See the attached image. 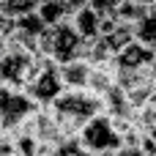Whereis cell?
Segmentation results:
<instances>
[{
    "instance_id": "2e32d148",
    "label": "cell",
    "mask_w": 156,
    "mask_h": 156,
    "mask_svg": "<svg viewBox=\"0 0 156 156\" xmlns=\"http://www.w3.org/2000/svg\"><path fill=\"white\" fill-rule=\"evenodd\" d=\"M0 156H16L14 154V140L8 132H0Z\"/></svg>"
},
{
    "instance_id": "5b68a950",
    "label": "cell",
    "mask_w": 156,
    "mask_h": 156,
    "mask_svg": "<svg viewBox=\"0 0 156 156\" xmlns=\"http://www.w3.org/2000/svg\"><path fill=\"white\" fill-rule=\"evenodd\" d=\"M38 52H27V49H5L0 55V88L8 90H25L36 63H38Z\"/></svg>"
},
{
    "instance_id": "7a4b0ae2",
    "label": "cell",
    "mask_w": 156,
    "mask_h": 156,
    "mask_svg": "<svg viewBox=\"0 0 156 156\" xmlns=\"http://www.w3.org/2000/svg\"><path fill=\"white\" fill-rule=\"evenodd\" d=\"M80 44H82V38H80V33L74 30L71 19H63V22H58V25L44 27V33H41L38 41H36V52L60 66V63H66V60L80 58Z\"/></svg>"
},
{
    "instance_id": "ba28073f",
    "label": "cell",
    "mask_w": 156,
    "mask_h": 156,
    "mask_svg": "<svg viewBox=\"0 0 156 156\" xmlns=\"http://www.w3.org/2000/svg\"><path fill=\"white\" fill-rule=\"evenodd\" d=\"M58 74H60L63 88H69V90H85L88 74H90V63L82 60V58H74V60L60 63L58 66Z\"/></svg>"
},
{
    "instance_id": "30bf717a",
    "label": "cell",
    "mask_w": 156,
    "mask_h": 156,
    "mask_svg": "<svg viewBox=\"0 0 156 156\" xmlns=\"http://www.w3.org/2000/svg\"><path fill=\"white\" fill-rule=\"evenodd\" d=\"M112 85H115V69H112V63L90 66V74H88V85H85V90H90L93 96H104Z\"/></svg>"
},
{
    "instance_id": "8992f818",
    "label": "cell",
    "mask_w": 156,
    "mask_h": 156,
    "mask_svg": "<svg viewBox=\"0 0 156 156\" xmlns=\"http://www.w3.org/2000/svg\"><path fill=\"white\" fill-rule=\"evenodd\" d=\"M38 107L30 101V96L25 90H8L0 88V132H14L19 129Z\"/></svg>"
},
{
    "instance_id": "ac0fdd59",
    "label": "cell",
    "mask_w": 156,
    "mask_h": 156,
    "mask_svg": "<svg viewBox=\"0 0 156 156\" xmlns=\"http://www.w3.org/2000/svg\"><path fill=\"white\" fill-rule=\"evenodd\" d=\"M63 3H66L71 11H74V8H80V5H85V0H63Z\"/></svg>"
},
{
    "instance_id": "52a82bcc",
    "label": "cell",
    "mask_w": 156,
    "mask_h": 156,
    "mask_svg": "<svg viewBox=\"0 0 156 156\" xmlns=\"http://www.w3.org/2000/svg\"><path fill=\"white\" fill-rule=\"evenodd\" d=\"M156 60L154 47H145L140 41H129L126 47H121L112 58V69L115 71H134V69H151Z\"/></svg>"
},
{
    "instance_id": "8fae6325",
    "label": "cell",
    "mask_w": 156,
    "mask_h": 156,
    "mask_svg": "<svg viewBox=\"0 0 156 156\" xmlns=\"http://www.w3.org/2000/svg\"><path fill=\"white\" fill-rule=\"evenodd\" d=\"M36 14H38V19L49 27V25H58V22L69 19V16H71V8H69L63 0H41L38 8H36Z\"/></svg>"
},
{
    "instance_id": "9c48e42d",
    "label": "cell",
    "mask_w": 156,
    "mask_h": 156,
    "mask_svg": "<svg viewBox=\"0 0 156 156\" xmlns=\"http://www.w3.org/2000/svg\"><path fill=\"white\" fill-rule=\"evenodd\" d=\"M71 25L74 30L80 33V38H96L99 36V25H101V16L90 8V5H80L71 11Z\"/></svg>"
},
{
    "instance_id": "d6986e66",
    "label": "cell",
    "mask_w": 156,
    "mask_h": 156,
    "mask_svg": "<svg viewBox=\"0 0 156 156\" xmlns=\"http://www.w3.org/2000/svg\"><path fill=\"white\" fill-rule=\"evenodd\" d=\"M88 156H112V154H88Z\"/></svg>"
},
{
    "instance_id": "ffe728a7",
    "label": "cell",
    "mask_w": 156,
    "mask_h": 156,
    "mask_svg": "<svg viewBox=\"0 0 156 156\" xmlns=\"http://www.w3.org/2000/svg\"><path fill=\"white\" fill-rule=\"evenodd\" d=\"M0 3H3V0H0Z\"/></svg>"
},
{
    "instance_id": "3957f363",
    "label": "cell",
    "mask_w": 156,
    "mask_h": 156,
    "mask_svg": "<svg viewBox=\"0 0 156 156\" xmlns=\"http://www.w3.org/2000/svg\"><path fill=\"white\" fill-rule=\"evenodd\" d=\"M60 90H63V82H60V74H58V63H52L41 55L30 80H27V85H25V93L30 96V101L36 107H49Z\"/></svg>"
},
{
    "instance_id": "4fadbf2b",
    "label": "cell",
    "mask_w": 156,
    "mask_h": 156,
    "mask_svg": "<svg viewBox=\"0 0 156 156\" xmlns=\"http://www.w3.org/2000/svg\"><path fill=\"white\" fill-rule=\"evenodd\" d=\"M41 0H3L0 3V14L8 16V19H19L25 14H33L38 8Z\"/></svg>"
},
{
    "instance_id": "7c38bea8",
    "label": "cell",
    "mask_w": 156,
    "mask_h": 156,
    "mask_svg": "<svg viewBox=\"0 0 156 156\" xmlns=\"http://www.w3.org/2000/svg\"><path fill=\"white\" fill-rule=\"evenodd\" d=\"M132 33H134V41L145 44V47H154L156 44V8L145 11L134 25H132Z\"/></svg>"
},
{
    "instance_id": "9a60e30c",
    "label": "cell",
    "mask_w": 156,
    "mask_h": 156,
    "mask_svg": "<svg viewBox=\"0 0 156 156\" xmlns=\"http://www.w3.org/2000/svg\"><path fill=\"white\" fill-rule=\"evenodd\" d=\"M118 3H121V0H85V5H90L99 16H110V14L118 8Z\"/></svg>"
},
{
    "instance_id": "e0dca14e",
    "label": "cell",
    "mask_w": 156,
    "mask_h": 156,
    "mask_svg": "<svg viewBox=\"0 0 156 156\" xmlns=\"http://www.w3.org/2000/svg\"><path fill=\"white\" fill-rule=\"evenodd\" d=\"M112 156H148L140 145H121V148H115Z\"/></svg>"
},
{
    "instance_id": "6da1fadb",
    "label": "cell",
    "mask_w": 156,
    "mask_h": 156,
    "mask_svg": "<svg viewBox=\"0 0 156 156\" xmlns=\"http://www.w3.org/2000/svg\"><path fill=\"white\" fill-rule=\"evenodd\" d=\"M47 110H49V115H52V121H55V126H58V132L63 137H77L80 129L93 115L101 112V99L93 96L90 90H69V88H63Z\"/></svg>"
},
{
    "instance_id": "277c9868",
    "label": "cell",
    "mask_w": 156,
    "mask_h": 156,
    "mask_svg": "<svg viewBox=\"0 0 156 156\" xmlns=\"http://www.w3.org/2000/svg\"><path fill=\"white\" fill-rule=\"evenodd\" d=\"M77 140L85 145L88 154H112L115 148H121V132L112 123V118H107L104 112L93 115L77 134Z\"/></svg>"
},
{
    "instance_id": "5bb4252c",
    "label": "cell",
    "mask_w": 156,
    "mask_h": 156,
    "mask_svg": "<svg viewBox=\"0 0 156 156\" xmlns=\"http://www.w3.org/2000/svg\"><path fill=\"white\" fill-rule=\"evenodd\" d=\"M52 156H88V151L77 137H63L60 143L52 145Z\"/></svg>"
}]
</instances>
